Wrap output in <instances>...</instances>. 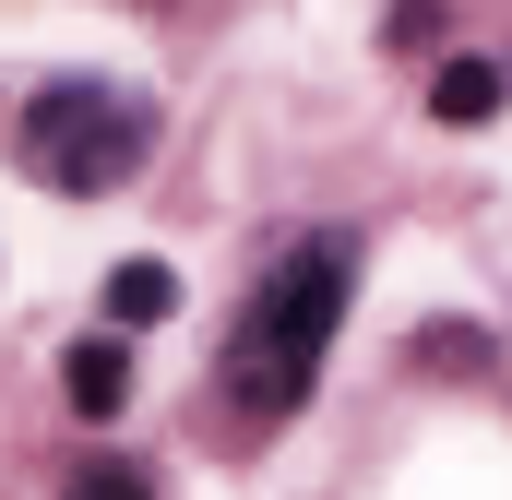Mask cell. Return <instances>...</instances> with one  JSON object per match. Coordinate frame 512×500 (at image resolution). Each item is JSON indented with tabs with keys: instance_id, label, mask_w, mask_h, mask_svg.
Returning <instances> with one entry per match:
<instances>
[{
	"instance_id": "obj_1",
	"label": "cell",
	"mask_w": 512,
	"mask_h": 500,
	"mask_svg": "<svg viewBox=\"0 0 512 500\" xmlns=\"http://www.w3.org/2000/svg\"><path fill=\"white\" fill-rule=\"evenodd\" d=\"M346 298H358V239L346 227H322V239H298L274 274H262L251 322L227 334V405L239 417H298V393L322 370V346H334V322H346Z\"/></svg>"
},
{
	"instance_id": "obj_2",
	"label": "cell",
	"mask_w": 512,
	"mask_h": 500,
	"mask_svg": "<svg viewBox=\"0 0 512 500\" xmlns=\"http://www.w3.org/2000/svg\"><path fill=\"white\" fill-rule=\"evenodd\" d=\"M143 143H155V108H143L131 84L72 72V84H36V96H24V167H36L48 191H72V203L120 191L131 167H143Z\"/></svg>"
},
{
	"instance_id": "obj_3",
	"label": "cell",
	"mask_w": 512,
	"mask_h": 500,
	"mask_svg": "<svg viewBox=\"0 0 512 500\" xmlns=\"http://www.w3.org/2000/svg\"><path fill=\"white\" fill-rule=\"evenodd\" d=\"M60 393H72V417H120L131 405V346L120 334H84V346L60 358Z\"/></svg>"
},
{
	"instance_id": "obj_4",
	"label": "cell",
	"mask_w": 512,
	"mask_h": 500,
	"mask_svg": "<svg viewBox=\"0 0 512 500\" xmlns=\"http://www.w3.org/2000/svg\"><path fill=\"white\" fill-rule=\"evenodd\" d=\"M501 96H512V72H501V60H441V84H429V108H441L453 131L501 120Z\"/></svg>"
},
{
	"instance_id": "obj_5",
	"label": "cell",
	"mask_w": 512,
	"mask_h": 500,
	"mask_svg": "<svg viewBox=\"0 0 512 500\" xmlns=\"http://www.w3.org/2000/svg\"><path fill=\"white\" fill-rule=\"evenodd\" d=\"M179 310V274L167 262H120L108 274V334H143V322H167Z\"/></svg>"
},
{
	"instance_id": "obj_6",
	"label": "cell",
	"mask_w": 512,
	"mask_h": 500,
	"mask_svg": "<svg viewBox=\"0 0 512 500\" xmlns=\"http://www.w3.org/2000/svg\"><path fill=\"white\" fill-rule=\"evenodd\" d=\"M72 500H155V489H143L131 465H84V477H72Z\"/></svg>"
}]
</instances>
